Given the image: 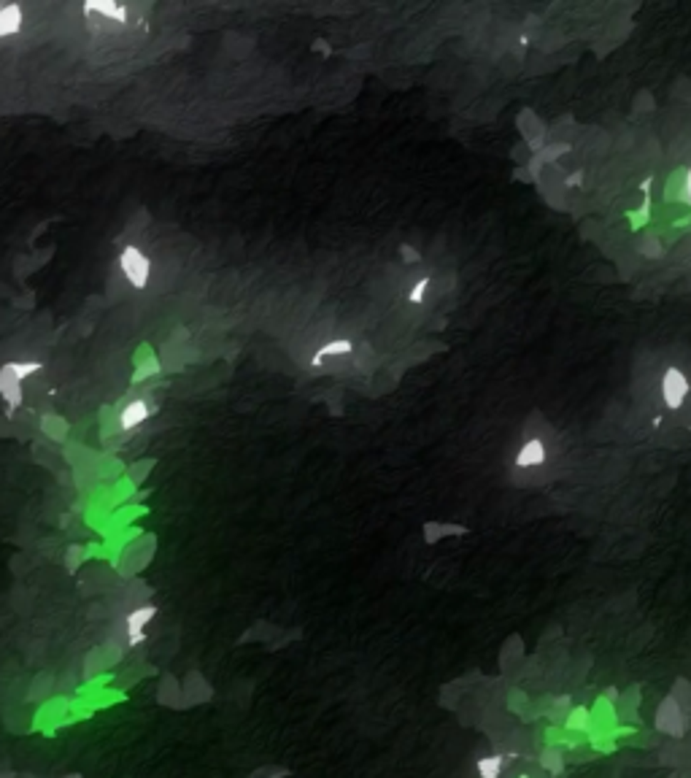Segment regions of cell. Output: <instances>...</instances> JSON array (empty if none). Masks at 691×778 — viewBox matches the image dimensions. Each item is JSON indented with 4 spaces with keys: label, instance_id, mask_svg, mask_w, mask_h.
<instances>
[{
    "label": "cell",
    "instance_id": "cell-1",
    "mask_svg": "<svg viewBox=\"0 0 691 778\" xmlns=\"http://www.w3.org/2000/svg\"><path fill=\"white\" fill-rule=\"evenodd\" d=\"M43 368L41 362H6L0 365V397L6 400L9 411L22 406V382Z\"/></svg>",
    "mask_w": 691,
    "mask_h": 778
},
{
    "label": "cell",
    "instance_id": "cell-2",
    "mask_svg": "<svg viewBox=\"0 0 691 778\" xmlns=\"http://www.w3.org/2000/svg\"><path fill=\"white\" fill-rule=\"evenodd\" d=\"M119 268L135 290H143L152 279V260L143 255L138 246H125L119 252Z\"/></svg>",
    "mask_w": 691,
    "mask_h": 778
},
{
    "label": "cell",
    "instance_id": "cell-3",
    "mask_svg": "<svg viewBox=\"0 0 691 778\" xmlns=\"http://www.w3.org/2000/svg\"><path fill=\"white\" fill-rule=\"evenodd\" d=\"M689 379H686V373L680 368H675V365H670V368L665 370V376H662V397H665V406L670 411H678L683 403H686V397H689Z\"/></svg>",
    "mask_w": 691,
    "mask_h": 778
},
{
    "label": "cell",
    "instance_id": "cell-4",
    "mask_svg": "<svg viewBox=\"0 0 691 778\" xmlns=\"http://www.w3.org/2000/svg\"><path fill=\"white\" fill-rule=\"evenodd\" d=\"M84 16H100V25H128L130 22V9L122 6V3H114V0H87L81 6Z\"/></svg>",
    "mask_w": 691,
    "mask_h": 778
},
{
    "label": "cell",
    "instance_id": "cell-5",
    "mask_svg": "<svg viewBox=\"0 0 691 778\" xmlns=\"http://www.w3.org/2000/svg\"><path fill=\"white\" fill-rule=\"evenodd\" d=\"M152 416V406L146 403V400H133L130 406H125V409L119 411V430L122 433H130V430H135L141 421H146Z\"/></svg>",
    "mask_w": 691,
    "mask_h": 778
},
{
    "label": "cell",
    "instance_id": "cell-6",
    "mask_svg": "<svg viewBox=\"0 0 691 778\" xmlns=\"http://www.w3.org/2000/svg\"><path fill=\"white\" fill-rule=\"evenodd\" d=\"M22 19L25 14L16 3H3L0 6V39H11L22 30Z\"/></svg>",
    "mask_w": 691,
    "mask_h": 778
},
{
    "label": "cell",
    "instance_id": "cell-7",
    "mask_svg": "<svg viewBox=\"0 0 691 778\" xmlns=\"http://www.w3.org/2000/svg\"><path fill=\"white\" fill-rule=\"evenodd\" d=\"M543 462H546V444L540 438H529L516 454L519 468H532V465H543Z\"/></svg>",
    "mask_w": 691,
    "mask_h": 778
},
{
    "label": "cell",
    "instance_id": "cell-8",
    "mask_svg": "<svg viewBox=\"0 0 691 778\" xmlns=\"http://www.w3.org/2000/svg\"><path fill=\"white\" fill-rule=\"evenodd\" d=\"M154 616H157V605H138V608H133V611L128 613V619H125L128 638L130 635H143Z\"/></svg>",
    "mask_w": 691,
    "mask_h": 778
},
{
    "label": "cell",
    "instance_id": "cell-9",
    "mask_svg": "<svg viewBox=\"0 0 691 778\" xmlns=\"http://www.w3.org/2000/svg\"><path fill=\"white\" fill-rule=\"evenodd\" d=\"M351 352H354V344H351V341H346V338H338V341H327V344H321L319 349H316V354L311 357V365H313V368H319V365L327 357H338V354H351Z\"/></svg>",
    "mask_w": 691,
    "mask_h": 778
},
{
    "label": "cell",
    "instance_id": "cell-10",
    "mask_svg": "<svg viewBox=\"0 0 691 778\" xmlns=\"http://www.w3.org/2000/svg\"><path fill=\"white\" fill-rule=\"evenodd\" d=\"M502 767H505V757H502V754L481 757V759H478V776H481V778H499Z\"/></svg>",
    "mask_w": 691,
    "mask_h": 778
},
{
    "label": "cell",
    "instance_id": "cell-11",
    "mask_svg": "<svg viewBox=\"0 0 691 778\" xmlns=\"http://www.w3.org/2000/svg\"><path fill=\"white\" fill-rule=\"evenodd\" d=\"M430 284H432V281L427 279V276L416 281V284H413V290L408 292V303H416V306L424 303V300H427V292H430Z\"/></svg>",
    "mask_w": 691,
    "mask_h": 778
},
{
    "label": "cell",
    "instance_id": "cell-12",
    "mask_svg": "<svg viewBox=\"0 0 691 778\" xmlns=\"http://www.w3.org/2000/svg\"><path fill=\"white\" fill-rule=\"evenodd\" d=\"M683 192H686L683 198H686V200H689V203H691V170H689V173H686V187H683Z\"/></svg>",
    "mask_w": 691,
    "mask_h": 778
},
{
    "label": "cell",
    "instance_id": "cell-13",
    "mask_svg": "<svg viewBox=\"0 0 691 778\" xmlns=\"http://www.w3.org/2000/svg\"><path fill=\"white\" fill-rule=\"evenodd\" d=\"M519 778H529V776H519Z\"/></svg>",
    "mask_w": 691,
    "mask_h": 778
}]
</instances>
